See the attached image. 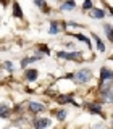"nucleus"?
I'll return each mask as SVG.
<instances>
[{
	"mask_svg": "<svg viewBox=\"0 0 113 129\" xmlns=\"http://www.w3.org/2000/svg\"><path fill=\"white\" fill-rule=\"evenodd\" d=\"M39 50H42V52H47V53H48V47H45V45H40V47H39Z\"/></svg>",
	"mask_w": 113,
	"mask_h": 129,
	"instance_id": "23",
	"label": "nucleus"
},
{
	"mask_svg": "<svg viewBox=\"0 0 113 129\" xmlns=\"http://www.w3.org/2000/svg\"><path fill=\"white\" fill-rule=\"evenodd\" d=\"M48 32H50L52 36H55V34H58V32H60V27H58V24H56L55 21L50 24V29H48Z\"/></svg>",
	"mask_w": 113,
	"mask_h": 129,
	"instance_id": "16",
	"label": "nucleus"
},
{
	"mask_svg": "<svg viewBox=\"0 0 113 129\" xmlns=\"http://www.w3.org/2000/svg\"><path fill=\"white\" fill-rule=\"evenodd\" d=\"M92 8V2L91 0H86V2L82 3V10H91Z\"/></svg>",
	"mask_w": 113,
	"mask_h": 129,
	"instance_id": "22",
	"label": "nucleus"
},
{
	"mask_svg": "<svg viewBox=\"0 0 113 129\" xmlns=\"http://www.w3.org/2000/svg\"><path fill=\"white\" fill-rule=\"evenodd\" d=\"M2 66H3V70H7V71H13V63L11 61H3Z\"/></svg>",
	"mask_w": 113,
	"mask_h": 129,
	"instance_id": "19",
	"label": "nucleus"
},
{
	"mask_svg": "<svg viewBox=\"0 0 113 129\" xmlns=\"http://www.w3.org/2000/svg\"><path fill=\"white\" fill-rule=\"evenodd\" d=\"M58 102H62V103H66V102H71L74 107H79L76 102H73V99H71V95H60L58 97Z\"/></svg>",
	"mask_w": 113,
	"mask_h": 129,
	"instance_id": "15",
	"label": "nucleus"
},
{
	"mask_svg": "<svg viewBox=\"0 0 113 129\" xmlns=\"http://www.w3.org/2000/svg\"><path fill=\"white\" fill-rule=\"evenodd\" d=\"M89 16H91L92 19H103L105 18V10H102V8H91Z\"/></svg>",
	"mask_w": 113,
	"mask_h": 129,
	"instance_id": "3",
	"label": "nucleus"
},
{
	"mask_svg": "<svg viewBox=\"0 0 113 129\" xmlns=\"http://www.w3.org/2000/svg\"><path fill=\"white\" fill-rule=\"evenodd\" d=\"M92 37L95 39V45H97V48H99V52H105V45H103V42L100 40V37L97 34H92Z\"/></svg>",
	"mask_w": 113,
	"mask_h": 129,
	"instance_id": "14",
	"label": "nucleus"
},
{
	"mask_svg": "<svg viewBox=\"0 0 113 129\" xmlns=\"http://www.w3.org/2000/svg\"><path fill=\"white\" fill-rule=\"evenodd\" d=\"M74 79L78 81L79 84H86L92 79V73H91V70H79L74 74Z\"/></svg>",
	"mask_w": 113,
	"mask_h": 129,
	"instance_id": "1",
	"label": "nucleus"
},
{
	"mask_svg": "<svg viewBox=\"0 0 113 129\" xmlns=\"http://www.w3.org/2000/svg\"><path fill=\"white\" fill-rule=\"evenodd\" d=\"M74 37H76V39H79L81 42H86L87 45H91V40H89L86 36H82V34H74Z\"/></svg>",
	"mask_w": 113,
	"mask_h": 129,
	"instance_id": "18",
	"label": "nucleus"
},
{
	"mask_svg": "<svg viewBox=\"0 0 113 129\" xmlns=\"http://www.w3.org/2000/svg\"><path fill=\"white\" fill-rule=\"evenodd\" d=\"M103 31H105V34H107L108 40L113 42V27L110 26V24H105V26H103Z\"/></svg>",
	"mask_w": 113,
	"mask_h": 129,
	"instance_id": "13",
	"label": "nucleus"
},
{
	"mask_svg": "<svg viewBox=\"0 0 113 129\" xmlns=\"http://www.w3.org/2000/svg\"><path fill=\"white\" fill-rule=\"evenodd\" d=\"M111 78H113V71L107 70V68H102V71H100V82H105V81H108Z\"/></svg>",
	"mask_w": 113,
	"mask_h": 129,
	"instance_id": "6",
	"label": "nucleus"
},
{
	"mask_svg": "<svg viewBox=\"0 0 113 129\" xmlns=\"http://www.w3.org/2000/svg\"><path fill=\"white\" fill-rule=\"evenodd\" d=\"M13 16L15 18H21L23 16V10H21V7H19L18 2H13Z\"/></svg>",
	"mask_w": 113,
	"mask_h": 129,
	"instance_id": "11",
	"label": "nucleus"
},
{
	"mask_svg": "<svg viewBox=\"0 0 113 129\" xmlns=\"http://www.w3.org/2000/svg\"><path fill=\"white\" fill-rule=\"evenodd\" d=\"M34 3H36L37 7H40V8H42L44 11H48V8H47L45 5H44V0H34Z\"/></svg>",
	"mask_w": 113,
	"mask_h": 129,
	"instance_id": "21",
	"label": "nucleus"
},
{
	"mask_svg": "<svg viewBox=\"0 0 113 129\" xmlns=\"http://www.w3.org/2000/svg\"><path fill=\"white\" fill-rule=\"evenodd\" d=\"M40 60V55H36V56H27V58H24L21 61V66H27V63H32V61H39Z\"/></svg>",
	"mask_w": 113,
	"mask_h": 129,
	"instance_id": "12",
	"label": "nucleus"
},
{
	"mask_svg": "<svg viewBox=\"0 0 113 129\" xmlns=\"http://www.w3.org/2000/svg\"><path fill=\"white\" fill-rule=\"evenodd\" d=\"M24 78H26L29 82H32V81H36L37 79V70H26V73H24Z\"/></svg>",
	"mask_w": 113,
	"mask_h": 129,
	"instance_id": "9",
	"label": "nucleus"
},
{
	"mask_svg": "<svg viewBox=\"0 0 113 129\" xmlns=\"http://www.w3.org/2000/svg\"><path fill=\"white\" fill-rule=\"evenodd\" d=\"M81 56V52H58V58H63V60H78Z\"/></svg>",
	"mask_w": 113,
	"mask_h": 129,
	"instance_id": "2",
	"label": "nucleus"
},
{
	"mask_svg": "<svg viewBox=\"0 0 113 129\" xmlns=\"http://www.w3.org/2000/svg\"><path fill=\"white\" fill-rule=\"evenodd\" d=\"M29 110L32 113H39V111H44V110H45V107H44L42 103H39V102H31L29 103Z\"/></svg>",
	"mask_w": 113,
	"mask_h": 129,
	"instance_id": "8",
	"label": "nucleus"
},
{
	"mask_svg": "<svg viewBox=\"0 0 113 129\" xmlns=\"http://www.w3.org/2000/svg\"><path fill=\"white\" fill-rule=\"evenodd\" d=\"M56 118H58L60 121H65V119H66V111H65V110H58V113H56Z\"/></svg>",
	"mask_w": 113,
	"mask_h": 129,
	"instance_id": "20",
	"label": "nucleus"
},
{
	"mask_svg": "<svg viewBox=\"0 0 113 129\" xmlns=\"http://www.w3.org/2000/svg\"><path fill=\"white\" fill-rule=\"evenodd\" d=\"M87 110L92 113V115H100L102 113V105L99 103H89L87 105Z\"/></svg>",
	"mask_w": 113,
	"mask_h": 129,
	"instance_id": "7",
	"label": "nucleus"
},
{
	"mask_svg": "<svg viewBox=\"0 0 113 129\" xmlns=\"http://www.w3.org/2000/svg\"><path fill=\"white\" fill-rule=\"evenodd\" d=\"M8 105H0V118H7V115H8Z\"/></svg>",
	"mask_w": 113,
	"mask_h": 129,
	"instance_id": "17",
	"label": "nucleus"
},
{
	"mask_svg": "<svg viewBox=\"0 0 113 129\" xmlns=\"http://www.w3.org/2000/svg\"><path fill=\"white\" fill-rule=\"evenodd\" d=\"M74 8H76L74 0H66V2H63L60 5V10H63V11H70V10H74Z\"/></svg>",
	"mask_w": 113,
	"mask_h": 129,
	"instance_id": "5",
	"label": "nucleus"
},
{
	"mask_svg": "<svg viewBox=\"0 0 113 129\" xmlns=\"http://www.w3.org/2000/svg\"><path fill=\"white\" fill-rule=\"evenodd\" d=\"M50 124L52 123H50V119H48V118H40V119H37L34 123V126L36 127H48Z\"/></svg>",
	"mask_w": 113,
	"mask_h": 129,
	"instance_id": "10",
	"label": "nucleus"
},
{
	"mask_svg": "<svg viewBox=\"0 0 113 129\" xmlns=\"http://www.w3.org/2000/svg\"><path fill=\"white\" fill-rule=\"evenodd\" d=\"M102 100L105 103H113V90L111 89H105L102 92Z\"/></svg>",
	"mask_w": 113,
	"mask_h": 129,
	"instance_id": "4",
	"label": "nucleus"
}]
</instances>
